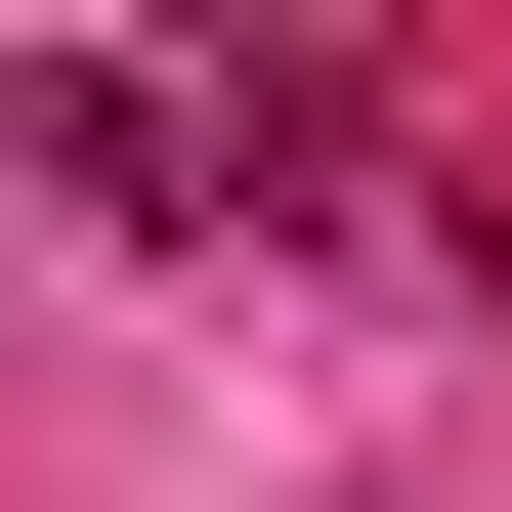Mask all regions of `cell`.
<instances>
[{
    "label": "cell",
    "instance_id": "6da1fadb",
    "mask_svg": "<svg viewBox=\"0 0 512 512\" xmlns=\"http://www.w3.org/2000/svg\"><path fill=\"white\" fill-rule=\"evenodd\" d=\"M86 43L214 128V171H342V128H384V0H86Z\"/></svg>",
    "mask_w": 512,
    "mask_h": 512
},
{
    "label": "cell",
    "instance_id": "7a4b0ae2",
    "mask_svg": "<svg viewBox=\"0 0 512 512\" xmlns=\"http://www.w3.org/2000/svg\"><path fill=\"white\" fill-rule=\"evenodd\" d=\"M0 171H43V214H214V128L128 86V43H0Z\"/></svg>",
    "mask_w": 512,
    "mask_h": 512
}]
</instances>
